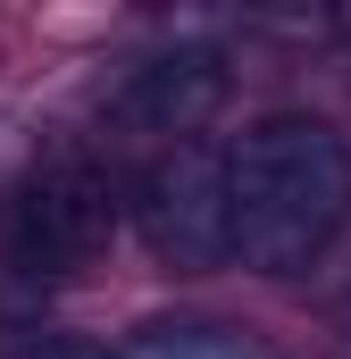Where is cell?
<instances>
[{"mask_svg":"<svg viewBox=\"0 0 351 359\" xmlns=\"http://www.w3.org/2000/svg\"><path fill=\"white\" fill-rule=\"evenodd\" d=\"M226 226L251 276H310L351 226V142L310 109L260 117L226 151Z\"/></svg>","mask_w":351,"mask_h":359,"instance_id":"cell-1","label":"cell"},{"mask_svg":"<svg viewBox=\"0 0 351 359\" xmlns=\"http://www.w3.org/2000/svg\"><path fill=\"white\" fill-rule=\"evenodd\" d=\"M117 184L92 151H51L34 176L0 201V259L25 284H67L117 234Z\"/></svg>","mask_w":351,"mask_h":359,"instance_id":"cell-2","label":"cell"},{"mask_svg":"<svg viewBox=\"0 0 351 359\" xmlns=\"http://www.w3.org/2000/svg\"><path fill=\"white\" fill-rule=\"evenodd\" d=\"M134 234L151 243V259L176 276H209L234 259V226H226V142H168L143 176H134Z\"/></svg>","mask_w":351,"mask_h":359,"instance_id":"cell-3","label":"cell"},{"mask_svg":"<svg viewBox=\"0 0 351 359\" xmlns=\"http://www.w3.org/2000/svg\"><path fill=\"white\" fill-rule=\"evenodd\" d=\"M234 100V59H226V42H168V50H151V59H134L117 92H109V126H126V134H151V142H192L218 109Z\"/></svg>","mask_w":351,"mask_h":359,"instance_id":"cell-4","label":"cell"},{"mask_svg":"<svg viewBox=\"0 0 351 359\" xmlns=\"http://www.w3.org/2000/svg\"><path fill=\"white\" fill-rule=\"evenodd\" d=\"M126 359H276L267 343H251L243 326H226V318H151Z\"/></svg>","mask_w":351,"mask_h":359,"instance_id":"cell-5","label":"cell"},{"mask_svg":"<svg viewBox=\"0 0 351 359\" xmlns=\"http://www.w3.org/2000/svg\"><path fill=\"white\" fill-rule=\"evenodd\" d=\"M25 359H109V351H92V343H42V351H25Z\"/></svg>","mask_w":351,"mask_h":359,"instance_id":"cell-6","label":"cell"}]
</instances>
